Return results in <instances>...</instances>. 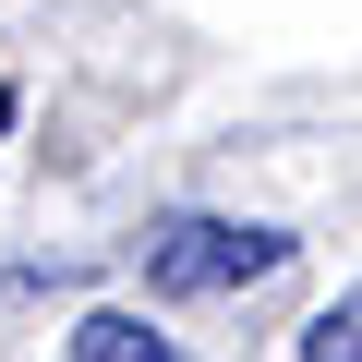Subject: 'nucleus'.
<instances>
[{"label":"nucleus","instance_id":"4","mask_svg":"<svg viewBox=\"0 0 362 362\" xmlns=\"http://www.w3.org/2000/svg\"><path fill=\"white\" fill-rule=\"evenodd\" d=\"M0 121H13V85H0Z\"/></svg>","mask_w":362,"mask_h":362},{"label":"nucleus","instance_id":"2","mask_svg":"<svg viewBox=\"0 0 362 362\" xmlns=\"http://www.w3.org/2000/svg\"><path fill=\"white\" fill-rule=\"evenodd\" d=\"M73 362H181V350H169L145 314H85V326H73Z\"/></svg>","mask_w":362,"mask_h":362},{"label":"nucleus","instance_id":"1","mask_svg":"<svg viewBox=\"0 0 362 362\" xmlns=\"http://www.w3.org/2000/svg\"><path fill=\"white\" fill-rule=\"evenodd\" d=\"M278 266H290V242L254 230V218H169V230H145V290H181V302L254 290V278H278Z\"/></svg>","mask_w":362,"mask_h":362},{"label":"nucleus","instance_id":"3","mask_svg":"<svg viewBox=\"0 0 362 362\" xmlns=\"http://www.w3.org/2000/svg\"><path fill=\"white\" fill-rule=\"evenodd\" d=\"M302 362H362V302H326L302 326Z\"/></svg>","mask_w":362,"mask_h":362}]
</instances>
